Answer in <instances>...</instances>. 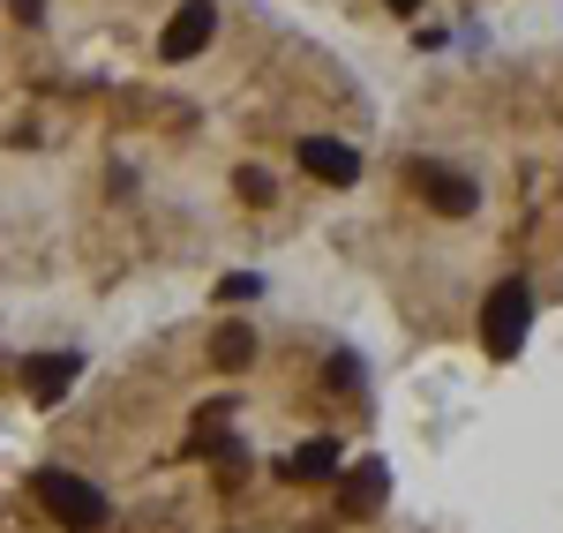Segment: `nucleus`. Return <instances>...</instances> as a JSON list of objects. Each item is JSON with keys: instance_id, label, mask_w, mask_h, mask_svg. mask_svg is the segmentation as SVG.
<instances>
[{"instance_id": "f257e3e1", "label": "nucleus", "mask_w": 563, "mask_h": 533, "mask_svg": "<svg viewBox=\"0 0 563 533\" xmlns=\"http://www.w3.org/2000/svg\"><path fill=\"white\" fill-rule=\"evenodd\" d=\"M526 315H533V293H526L519 278H504V286L488 293V309H481V346L496 360H511L519 338H526Z\"/></svg>"}, {"instance_id": "f03ea898", "label": "nucleus", "mask_w": 563, "mask_h": 533, "mask_svg": "<svg viewBox=\"0 0 563 533\" xmlns=\"http://www.w3.org/2000/svg\"><path fill=\"white\" fill-rule=\"evenodd\" d=\"M38 496H45V511H53L60 526H76V533L106 526V496L90 489V481H76V474H45Z\"/></svg>"}, {"instance_id": "7ed1b4c3", "label": "nucleus", "mask_w": 563, "mask_h": 533, "mask_svg": "<svg viewBox=\"0 0 563 533\" xmlns=\"http://www.w3.org/2000/svg\"><path fill=\"white\" fill-rule=\"evenodd\" d=\"M211 31H218V8H211V0H180L174 23H166V38H158V53H166V60H196V53L211 45Z\"/></svg>"}, {"instance_id": "20e7f679", "label": "nucleus", "mask_w": 563, "mask_h": 533, "mask_svg": "<svg viewBox=\"0 0 563 533\" xmlns=\"http://www.w3.org/2000/svg\"><path fill=\"white\" fill-rule=\"evenodd\" d=\"M413 180H421V196H429L443 219H474V211H481V188L466 174H451V166H421Z\"/></svg>"}, {"instance_id": "39448f33", "label": "nucleus", "mask_w": 563, "mask_h": 533, "mask_svg": "<svg viewBox=\"0 0 563 533\" xmlns=\"http://www.w3.org/2000/svg\"><path fill=\"white\" fill-rule=\"evenodd\" d=\"M301 174L331 180V188H353V180H361V151L331 143V135H301Z\"/></svg>"}, {"instance_id": "423d86ee", "label": "nucleus", "mask_w": 563, "mask_h": 533, "mask_svg": "<svg viewBox=\"0 0 563 533\" xmlns=\"http://www.w3.org/2000/svg\"><path fill=\"white\" fill-rule=\"evenodd\" d=\"M211 354H218V368H241V360L256 354V338H249L241 323H225V331H218V346H211Z\"/></svg>"}, {"instance_id": "0eeeda50", "label": "nucleus", "mask_w": 563, "mask_h": 533, "mask_svg": "<svg viewBox=\"0 0 563 533\" xmlns=\"http://www.w3.org/2000/svg\"><path fill=\"white\" fill-rule=\"evenodd\" d=\"M331 466H339V451H331V444H301V451H294V474H308V481L331 474Z\"/></svg>"}, {"instance_id": "6e6552de", "label": "nucleus", "mask_w": 563, "mask_h": 533, "mask_svg": "<svg viewBox=\"0 0 563 533\" xmlns=\"http://www.w3.org/2000/svg\"><path fill=\"white\" fill-rule=\"evenodd\" d=\"M346 503H353V511H376V503H384V474L368 466V474L353 481V496H346Z\"/></svg>"}, {"instance_id": "1a4fd4ad", "label": "nucleus", "mask_w": 563, "mask_h": 533, "mask_svg": "<svg viewBox=\"0 0 563 533\" xmlns=\"http://www.w3.org/2000/svg\"><path fill=\"white\" fill-rule=\"evenodd\" d=\"M68 368H76V360H38V399L68 391Z\"/></svg>"}, {"instance_id": "9d476101", "label": "nucleus", "mask_w": 563, "mask_h": 533, "mask_svg": "<svg viewBox=\"0 0 563 533\" xmlns=\"http://www.w3.org/2000/svg\"><path fill=\"white\" fill-rule=\"evenodd\" d=\"M384 8H398V15H413V8H421V0H384Z\"/></svg>"}]
</instances>
